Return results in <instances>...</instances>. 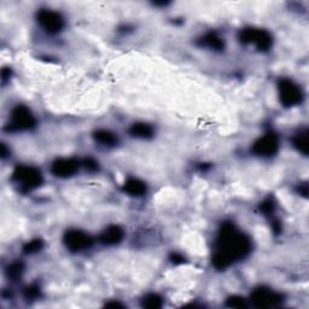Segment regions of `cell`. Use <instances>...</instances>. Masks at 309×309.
I'll use <instances>...</instances> for the list:
<instances>
[{
    "label": "cell",
    "mask_w": 309,
    "mask_h": 309,
    "mask_svg": "<svg viewBox=\"0 0 309 309\" xmlns=\"http://www.w3.org/2000/svg\"><path fill=\"white\" fill-rule=\"evenodd\" d=\"M251 250L249 237L237 230L231 222L222 225L216 241V252L213 256V266L216 269H226L235 261L244 258Z\"/></svg>",
    "instance_id": "obj_1"
},
{
    "label": "cell",
    "mask_w": 309,
    "mask_h": 309,
    "mask_svg": "<svg viewBox=\"0 0 309 309\" xmlns=\"http://www.w3.org/2000/svg\"><path fill=\"white\" fill-rule=\"evenodd\" d=\"M12 179L21 187L22 191H32L39 187L43 183L40 171L34 167L19 166L15 169L12 174Z\"/></svg>",
    "instance_id": "obj_2"
},
{
    "label": "cell",
    "mask_w": 309,
    "mask_h": 309,
    "mask_svg": "<svg viewBox=\"0 0 309 309\" xmlns=\"http://www.w3.org/2000/svg\"><path fill=\"white\" fill-rule=\"evenodd\" d=\"M279 98L284 107H296L302 103L303 94L299 86L289 79L279 81Z\"/></svg>",
    "instance_id": "obj_3"
},
{
    "label": "cell",
    "mask_w": 309,
    "mask_h": 309,
    "mask_svg": "<svg viewBox=\"0 0 309 309\" xmlns=\"http://www.w3.org/2000/svg\"><path fill=\"white\" fill-rule=\"evenodd\" d=\"M35 126V119L30 110L24 105H17L11 114V122L7 129L11 132L27 130Z\"/></svg>",
    "instance_id": "obj_4"
},
{
    "label": "cell",
    "mask_w": 309,
    "mask_h": 309,
    "mask_svg": "<svg viewBox=\"0 0 309 309\" xmlns=\"http://www.w3.org/2000/svg\"><path fill=\"white\" fill-rule=\"evenodd\" d=\"M244 44H254L260 51H267L272 46V37L268 32L257 28H247L239 35Z\"/></svg>",
    "instance_id": "obj_5"
},
{
    "label": "cell",
    "mask_w": 309,
    "mask_h": 309,
    "mask_svg": "<svg viewBox=\"0 0 309 309\" xmlns=\"http://www.w3.org/2000/svg\"><path fill=\"white\" fill-rule=\"evenodd\" d=\"M251 302L257 308H273L283 302V296L271 289L258 288L252 291Z\"/></svg>",
    "instance_id": "obj_6"
},
{
    "label": "cell",
    "mask_w": 309,
    "mask_h": 309,
    "mask_svg": "<svg viewBox=\"0 0 309 309\" xmlns=\"http://www.w3.org/2000/svg\"><path fill=\"white\" fill-rule=\"evenodd\" d=\"M279 150V138L277 134L269 132L255 141L251 151L257 156L269 157L275 155Z\"/></svg>",
    "instance_id": "obj_7"
},
{
    "label": "cell",
    "mask_w": 309,
    "mask_h": 309,
    "mask_svg": "<svg viewBox=\"0 0 309 309\" xmlns=\"http://www.w3.org/2000/svg\"><path fill=\"white\" fill-rule=\"evenodd\" d=\"M63 241L65 247L74 252H80L82 250L88 249L92 246V243H93L92 238L87 233L79 230L66 231Z\"/></svg>",
    "instance_id": "obj_8"
},
{
    "label": "cell",
    "mask_w": 309,
    "mask_h": 309,
    "mask_svg": "<svg viewBox=\"0 0 309 309\" xmlns=\"http://www.w3.org/2000/svg\"><path fill=\"white\" fill-rule=\"evenodd\" d=\"M38 22L50 34H57L64 27V19L62 16L52 10L39 11Z\"/></svg>",
    "instance_id": "obj_9"
},
{
    "label": "cell",
    "mask_w": 309,
    "mask_h": 309,
    "mask_svg": "<svg viewBox=\"0 0 309 309\" xmlns=\"http://www.w3.org/2000/svg\"><path fill=\"white\" fill-rule=\"evenodd\" d=\"M79 161L74 158H61L52 164V173L58 178H69L79 171Z\"/></svg>",
    "instance_id": "obj_10"
},
{
    "label": "cell",
    "mask_w": 309,
    "mask_h": 309,
    "mask_svg": "<svg viewBox=\"0 0 309 309\" xmlns=\"http://www.w3.org/2000/svg\"><path fill=\"white\" fill-rule=\"evenodd\" d=\"M124 238V230L118 225H113L105 228L100 235V242L105 246H115L119 244Z\"/></svg>",
    "instance_id": "obj_11"
},
{
    "label": "cell",
    "mask_w": 309,
    "mask_h": 309,
    "mask_svg": "<svg viewBox=\"0 0 309 309\" xmlns=\"http://www.w3.org/2000/svg\"><path fill=\"white\" fill-rule=\"evenodd\" d=\"M124 190L129 196L140 197L146 192V185L138 179H128L124 183Z\"/></svg>",
    "instance_id": "obj_12"
},
{
    "label": "cell",
    "mask_w": 309,
    "mask_h": 309,
    "mask_svg": "<svg viewBox=\"0 0 309 309\" xmlns=\"http://www.w3.org/2000/svg\"><path fill=\"white\" fill-rule=\"evenodd\" d=\"M94 139H96L97 143L102 144L104 146H115L119 141L116 134H114L110 130L105 129H99L94 132Z\"/></svg>",
    "instance_id": "obj_13"
},
{
    "label": "cell",
    "mask_w": 309,
    "mask_h": 309,
    "mask_svg": "<svg viewBox=\"0 0 309 309\" xmlns=\"http://www.w3.org/2000/svg\"><path fill=\"white\" fill-rule=\"evenodd\" d=\"M129 133L133 136H136V138L147 139L151 138L152 134H154V129H152V127L150 124H144V122H136V124H132Z\"/></svg>",
    "instance_id": "obj_14"
},
{
    "label": "cell",
    "mask_w": 309,
    "mask_h": 309,
    "mask_svg": "<svg viewBox=\"0 0 309 309\" xmlns=\"http://www.w3.org/2000/svg\"><path fill=\"white\" fill-rule=\"evenodd\" d=\"M200 44L204 46L210 47V49L213 50H222L225 46L224 40H222L218 34H215V33H209V34H207L205 37H203L200 39Z\"/></svg>",
    "instance_id": "obj_15"
},
{
    "label": "cell",
    "mask_w": 309,
    "mask_h": 309,
    "mask_svg": "<svg viewBox=\"0 0 309 309\" xmlns=\"http://www.w3.org/2000/svg\"><path fill=\"white\" fill-rule=\"evenodd\" d=\"M294 145L299 150L300 152H302L303 155H308V130L303 129L300 130L294 138Z\"/></svg>",
    "instance_id": "obj_16"
},
{
    "label": "cell",
    "mask_w": 309,
    "mask_h": 309,
    "mask_svg": "<svg viewBox=\"0 0 309 309\" xmlns=\"http://www.w3.org/2000/svg\"><path fill=\"white\" fill-rule=\"evenodd\" d=\"M163 305L162 297L158 296L157 294H150L146 295L143 299V307L149 308V309H157L161 308Z\"/></svg>",
    "instance_id": "obj_17"
},
{
    "label": "cell",
    "mask_w": 309,
    "mask_h": 309,
    "mask_svg": "<svg viewBox=\"0 0 309 309\" xmlns=\"http://www.w3.org/2000/svg\"><path fill=\"white\" fill-rule=\"evenodd\" d=\"M23 272H24V264L17 261V262H13L12 264H10L9 268H7L6 271V274L7 277L11 278V279L17 280L18 278H21V275L23 274Z\"/></svg>",
    "instance_id": "obj_18"
},
{
    "label": "cell",
    "mask_w": 309,
    "mask_h": 309,
    "mask_svg": "<svg viewBox=\"0 0 309 309\" xmlns=\"http://www.w3.org/2000/svg\"><path fill=\"white\" fill-rule=\"evenodd\" d=\"M44 247V242L41 239H34V241L28 242L26 246L23 247V251L27 254H34V252L40 251Z\"/></svg>",
    "instance_id": "obj_19"
},
{
    "label": "cell",
    "mask_w": 309,
    "mask_h": 309,
    "mask_svg": "<svg viewBox=\"0 0 309 309\" xmlns=\"http://www.w3.org/2000/svg\"><path fill=\"white\" fill-rule=\"evenodd\" d=\"M226 306L230 308H247V303L243 297L239 296H232L227 300Z\"/></svg>",
    "instance_id": "obj_20"
},
{
    "label": "cell",
    "mask_w": 309,
    "mask_h": 309,
    "mask_svg": "<svg viewBox=\"0 0 309 309\" xmlns=\"http://www.w3.org/2000/svg\"><path fill=\"white\" fill-rule=\"evenodd\" d=\"M260 208L263 214H272L273 210H274V202H273L271 198L266 199L262 204H261Z\"/></svg>",
    "instance_id": "obj_21"
},
{
    "label": "cell",
    "mask_w": 309,
    "mask_h": 309,
    "mask_svg": "<svg viewBox=\"0 0 309 309\" xmlns=\"http://www.w3.org/2000/svg\"><path fill=\"white\" fill-rule=\"evenodd\" d=\"M83 163H85V167L88 169V171L94 172L98 169V162H96L93 158H87V160H85V162Z\"/></svg>",
    "instance_id": "obj_22"
},
{
    "label": "cell",
    "mask_w": 309,
    "mask_h": 309,
    "mask_svg": "<svg viewBox=\"0 0 309 309\" xmlns=\"http://www.w3.org/2000/svg\"><path fill=\"white\" fill-rule=\"evenodd\" d=\"M39 288H37V286H30V288H28L26 290V296L28 297V299H35V297L39 296Z\"/></svg>",
    "instance_id": "obj_23"
},
{
    "label": "cell",
    "mask_w": 309,
    "mask_h": 309,
    "mask_svg": "<svg viewBox=\"0 0 309 309\" xmlns=\"http://www.w3.org/2000/svg\"><path fill=\"white\" fill-rule=\"evenodd\" d=\"M172 261H173L174 263H183V262H185V258L179 254H173L172 255Z\"/></svg>",
    "instance_id": "obj_24"
},
{
    "label": "cell",
    "mask_w": 309,
    "mask_h": 309,
    "mask_svg": "<svg viewBox=\"0 0 309 309\" xmlns=\"http://www.w3.org/2000/svg\"><path fill=\"white\" fill-rule=\"evenodd\" d=\"M10 74H11V71H10L9 68L2 69V70H1V79H2V81H5V80H6L7 77H10Z\"/></svg>",
    "instance_id": "obj_25"
},
{
    "label": "cell",
    "mask_w": 309,
    "mask_h": 309,
    "mask_svg": "<svg viewBox=\"0 0 309 309\" xmlns=\"http://www.w3.org/2000/svg\"><path fill=\"white\" fill-rule=\"evenodd\" d=\"M107 307H124V306L121 305V303H118V302H113V303H107Z\"/></svg>",
    "instance_id": "obj_26"
}]
</instances>
